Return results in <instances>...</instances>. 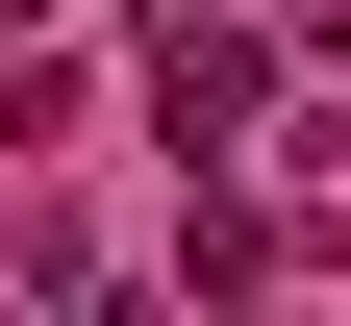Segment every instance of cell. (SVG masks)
I'll use <instances>...</instances> for the list:
<instances>
[{
  "instance_id": "obj_2",
  "label": "cell",
  "mask_w": 351,
  "mask_h": 326,
  "mask_svg": "<svg viewBox=\"0 0 351 326\" xmlns=\"http://www.w3.org/2000/svg\"><path fill=\"white\" fill-rule=\"evenodd\" d=\"M101 326H151V301H101Z\"/></svg>"
},
{
  "instance_id": "obj_1",
  "label": "cell",
  "mask_w": 351,
  "mask_h": 326,
  "mask_svg": "<svg viewBox=\"0 0 351 326\" xmlns=\"http://www.w3.org/2000/svg\"><path fill=\"white\" fill-rule=\"evenodd\" d=\"M151 126H176V176L226 201V151L276 126V51H251V25H176V75H151Z\"/></svg>"
}]
</instances>
